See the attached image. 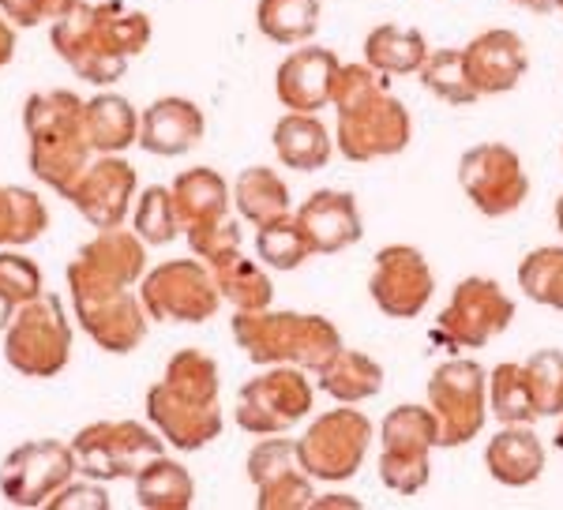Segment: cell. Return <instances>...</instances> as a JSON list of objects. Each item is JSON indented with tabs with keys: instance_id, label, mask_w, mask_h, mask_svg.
Wrapping results in <instances>:
<instances>
[{
	"instance_id": "24",
	"label": "cell",
	"mask_w": 563,
	"mask_h": 510,
	"mask_svg": "<svg viewBox=\"0 0 563 510\" xmlns=\"http://www.w3.org/2000/svg\"><path fill=\"white\" fill-rule=\"evenodd\" d=\"M485 466L496 485L530 488L544 473V443L530 424H504L485 446Z\"/></svg>"
},
{
	"instance_id": "1",
	"label": "cell",
	"mask_w": 563,
	"mask_h": 510,
	"mask_svg": "<svg viewBox=\"0 0 563 510\" xmlns=\"http://www.w3.org/2000/svg\"><path fill=\"white\" fill-rule=\"evenodd\" d=\"M151 34V15L135 12L124 0H102V4L79 0L65 20L49 26V45L79 79L106 87L117 84L129 60L147 49Z\"/></svg>"
},
{
	"instance_id": "27",
	"label": "cell",
	"mask_w": 563,
	"mask_h": 510,
	"mask_svg": "<svg viewBox=\"0 0 563 510\" xmlns=\"http://www.w3.org/2000/svg\"><path fill=\"white\" fill-rule=\"evenodd\" d=\"M316 379H320L323 395H331L334 402L357 406V402H368V398H376L379 390H384V364L372 361L368 353L346 350V345H342V350L334 353L320 372H316Z\"/></svg>"
},
{
	"instance_id": "50",
	"label": "cell",
	"mask_w": 563,
	"mask_h": 510,
	"mask_svg": "<svg viewBox=\"0 0 563 510\" xmlns=\"http://www.w3.org/2000/svg\"><path fill=\"white\" fill-rule=\"evenodd\" d=\"M552 440H556V446L563 451V421H560V428H556V435H552Z\"/></svg>"
},
{
	"instance_id": "40",
	"label": "cell",
	"mask_w": 563,
	"mask_h": 510,
	"mask_svg": "<svg viewBox=\"0 0 563 510\" xmlns=\"http://www.w3.org/2000/svg\"><path fill=\"white\" fill-rule=\"evenodd\" d=\"M42 293V270L20 252H0V331L12 323L26 300Z\"/></svg>"
},
{
	"instance_id": "45",
	"label": "cell",
	"mask_w": 563,
	"mask_h": 510,
	"mask_svg": "<svg viewBox=\"0 0 563 510\" xmlns=\"http://www.w3.org/2000/svg\"><path fill=\"white\" fill-rule=\"evenodd\" d=\"M49 507L53 510H71V507H90V510H106L109 507V499H106V491L98 488V485H65L57 491V496L49 499Z\"/></svg>"
},
{
	"instance_id": "26",
	"label": "cell",
	"mask_w": 563,
	"mask_h": 510,
	"mask_svg": "<svg viewBox=\"0 0 563 510\" xmlns=\"http://www.w3.org/2000/svg\"><path fill=\"white\" fill-rule=\"evenodd\" d=\"M331 151H334V140L316 113H294V109H289L275 124V154L282 166L316 173L331 162Z\"/></svg>"
},
{
	"instance_id": "38",
	"label": "cell",
	"mask_w": 563,
	"mask_h": 510,
	"mask_svg": "<svg viewBox=\"0 0 563 510\" xmlns=\"http://www.w3.org/2000/svg\"><path fill=\"white\" fill-rule=\"evenodd\" d=\"M421 84L429 87V95H435L440 102L448 106H474L477 102V90L470 84L466 76V60H462V49H435L429 53L424 68L417 71Z\"/></svg>"
},
{
	"instance_id": "28",
	"label": "cell",
	"mask_w": 563,
	"mask_h": 510,
	"mask_svg": "<svg viewBox=\"0 0 563 510\" xmlns=\"http://www.w3.org/2000/svg\"><path fill=\"white\" fill-rule=\"evenodd\" d=\"M174 199H177L180 222H185V233L230 218V185H225L222 173L207 166L180 173L174 180Z\"/></svg>"
},
{
	"instance_id": "31",
	"label": "cell",
	"mask_w": 563,
	"mask_h": 510,
	"mask_svg": "<svg viewBox=\"0 0 563 510\" xmlns=\"http://www.w3.org/2000/svg\"><path fill=\"white\" fill-rule=\"evenodd\" d=\"M87 140L98 154H121L140 143V113L121 95H95L87 102Z\"/></svg>"
},
{
	"instance_id": "5",
	"label": "cell",
	"mask_w": 563,
	"mask_h": 510,
	"mask_svg": "<svg viewBox=\"0 0 563 510\" xmlns=\"http://www.w3.org/2000/svg\"><path fill=\"white\" fill-rule=\"evenodd\" d=\"M233 342L249 353L252 364H294L305 372H320L342 350V334L331 319L312 312H238Z\"/></svg>"
},
{
	"instance_id": "33",
	"label": "cell",
	"mask_w": 563,
	"mask_h": 510,
	"mask_svg": "<svg viewBox=\"0 0 563 510\" xmlns=\"http://www.w3.org/2000/svg\"><path fill=\"white\" fill-rule=\"evenodd\" d=\"M233 203H238L244 222H252L260 230V225L289 214V188L275 169L252 166L241 169V177L233 180Z\"/></svg>"
},
{
	"instance_id": "47",
	"label": "cell",
	"mask_w": 563,
	"mask_h": 510,
	"mask_svg": "<svg viewBox=\"0 0 563 510\" xmlns=\"http://www.w3.org/2000/svg\"><path fill=\"white\" fill-rule=\"evenodd\" d=\"M511 4L526 8V12H538V15H549V12H556V0H511Z\"/></svg>"
},
{
	"instance_id": "37",
	"label": "cell",
	"mask_w": 563,
	"mask_h": 510,
	"mask_svg": "<svg viewBox=\"0 0 563 510\" xmlns=\"http://www.w3.org/2000/svg\"><path fill=\"white\" fill-rule=\"evenodd\" d=\"M256 252H260V259L267 263V267H275V270H297L308 255H316L312 241H308V233H305V225L297 222V214H286V218H278V222L260 225Z\"/></svg>"
},
{
	"instance_id": "18",
	"label": "cell",
	"mask_w": 563,
	"mask_h": 510,
	"mask_svg": "<svg viewBox=\"0 0 563 510\" xmlns=\"http://www.w3.org/2000/svg\"><path fill=\"white\" fill-rule=\"evenodd\" d=\"M249 480L256 485L260 510H305L312 507V477L301 466L294 440H263L249 454Z\"/></svg>"
},
{
	"instance_id": "6",
	"label": "cell",
	"mask_w": 563,
	"mask_h": 510,
	"mask_svg": "<svg viewBox=\"0 0 563 510\" xmlns=\"http://www.w3.org/2000/svg\"><path fill=\"white\" fill-rule=\"evenodd\" d=\"M68 289L76 315L84 323V331L102 345L106 353H132L135 345L147 339V308L132 293V286H117L98 275H90L87 267H79L76 259L68 263Z\"/></svg>"
},
{
	"instance_id": "51",
	"label": "cell",
	"mask_w": 563,
	"mask_h": 510,
	"mask_svg": "<svg viewBox=\"0 0 563 510\" xmlns=\"http://www.w3.org/2000/svg\"><path fill=\"white\" fill-rule=\"evenodd\" d=\"M556 8H560V12H563V0H556Z\"/></svg>"
},
{
	"instance_id": "16",
	"label": "cell",
	"mask_w": 563,
	"mask_h": 510,
	"mask_svg": "<svg viewBox=\"0 0 563 510\" xmlns=\"http://www.w3.org/2000/svg\"><path fill=\"white\" fill-rule=\"evenodd\" d=\"M76 454L68 443L34 440L0 462V491L12 507H49V499L71 480Z\"/></svg>"
},
{
	"instance_id": "44",
	"label": "cell",
	"mask_w": 563,
	"mask_h": 510,
	"mask_svg": "<svg viewBox=\"0 0 563 510\" xmlns=\"http://www.w3.org/2000/svg\"><path fill=\"white\" fill-rule=\"evenodd\" d=\"M76 4L79 0H0V15L15 26H42L65 20Z\"/></svg>"
},
{
	"instance_id": "14",
	"label": "cell",
	"mask_w": 563,
	"mask_h": 510,
	"mask_svg": "<svg viewBox=\"0 0 563 510\" xmlns=\"http://www.w3.org/2000/svg\"><path fill=\"white\" fill-rule=\"evenodd\" d=\"M372 446V421L361 409H331L297 440L301 466L312 480H350Z\"/></svg>"
},
{
	"instance_id": "4",
	"label": "cell",
	"mask_w": 563,
	"mask_h": 510,
	"mask_svg": "<svg viewBox=\"0 0 563 510\" xmlns=\"http://www.w3.org/2000/svg\"><path fill=\"white\" fill-rule=\"evenodd\" d=\"M87 102L71 90H38L23 106V127L31 140V173L57 196H68L71 185L90 166L87 140Z\"/></svg>"
},
{
	"instance_id": "21",
	"label": "cell",
	"mask_w": 563,
	"mask_h": 510,
	"mask_svg": "<svg viewBox=\"0 0 563 510\" xmlns=\"http://www.w3.org/2000/svg\"><path fill=\"white\" fill-rule=\"evenodd\" d=\"M339 68H342V60L334 57V49L301 45V49H294L278 64V76H275L278 102L286 109H294V113H316V109L331 106V90H334Z\"/></svg>"
},
{
	"instance_id": "36",
	"label": "cell",
	"mask_w": 563,
	"mask_h": 510,
	"mask_svg": "<svg viewBox=\"0 0 563 510\" xmlns=\"http://www.w3.org/2000/svg\"><path fill=\"white\" fill-rule=\"evenodd\" d=\"M49 225L45 203L31 188L0 185V248H23Z\"/></svg>"
},
{
	"instance_id": "42",
	"label": "cell",
	"mask_w": 563,
	"mask_h": 510,
	"mask_svg": "<svg viewBox=\"0 0 563 510\" xmlns=\"http://www.w3.org/2000/svg\"><path fill=\"white\" fill-rule=\"evenodd\" d=\"M522 364L541 417H563V350H538Z\"/></svg>"
},
{
	"instance_id": "30",
	"label": "cell",
	"mask_w": 563,
	"mask_h": 510,
	"mask_svg": "<svg viewBox=\"0 0 563 510\" xmlns=\"http://www.w3.org/2000/svg\"><path fill=\"white\" fill-rule=\"evenodd\" d=\"M211 275L222 289V300H230L238 312H260V308H271V297H275V286L263 275V267L249 255H241V248L218 255V259L207 263Z\"/></svg>"
},
{
	"instance_id": "7",
	"label": "cell",
	"mask_w": 563,
	"mask_h": 510,
	"mask_svg": "<svg viewBox=\"0 0 563 510\" xmlns=\"http://www.w3.org/2000/svg\"><path fill=\"white\" fill-rule=\"evenodd\" d=\"M4 357L26 379H53L71 357V323L53 293L26 300L4 326Z\"/></svg>"
},
{
	"instance_id": "35",
	"label": "cell",
	"mask_w": 563,
	"mask_h": 510,
	"mask_svg": "<svg viewBox=\"0 0 563 510\" xmlns=\"http://www.w3.org/2000/svg\"><path fill=\"white\" fill-rule=\"evenodd\" d=\"M256 26L278 45H305L320 31V0H260Z\"/></svg>"
},
{
	"instance_id": "32",
	"label": "cell",
	"mask_w": 563,
	"mask_h": 510,
	"mask_svg": "<svg viewBox=\"0 0 563 510\" xmlns=\"http://www.w3.org/2000/svg\"><path fill=\"white\" fill-rule=\"evenodd\" d=\"M135 503L143 510H188L196 499V480L180 462L166 458H151L147 466L135 473Z\"/></svg>"
},
{
	"instance_id": "15",
	"label": "cell",
	"mask_w": 563,
	"mask_h": 510,
	"mask_svg": "<svg viewBox=\"0 0 563 510\" xmlns=\"http://www.w3.org/2000/svg\"><path fill=\"white\" fill-rule=\"evenodd\" d=\"M459 185L485 218L515 214L530 196L519 154L504 143H477L459 158Z\"/></svg>"
},
{
	"instance_id": "23",
	"label": "cell",
	"mask_w": 563,
	"mask_h": 510,
	"mask_svg": "<svg viewBox=\"0 0 563 510\" xmlns=\"http://www.w3.org/2000/svg\"><path fill=\"white\" fill-rule=\"evenodd\" d=\"M297 222L305 225L316 255H334L365 236L357 199H353L350 191H334V188L312 191V196L297 207Z\"/></svg>"
},
{
	"instance_id": "10",
	"label": "cell",
	"mask_w": 563,
	"mask_h": 510,
	"mask_svg": "<svg viewBox=\"0 0 563 510\" xmlns=\"http://www.w3.org/2000/svg\"><path fill=\"white\" fill-rule=\"evenodd\" d=\"M140 300L162 323H203L222 304V289L199 259H169L140 278Z\"/></svg>"
},
{
	"instance_id": "39",
	"label": "cell",
	"mask_w": 563,
	"mask_h": 510,
	"mask_svg": "<svg viewBox=\"0 0 563 510\" xmlns=\"http://www.w3.org/2000/svg\"><path fill=\"white\" fill-rule=\"evenodd\" d=\"M132 225L147 244H169V241H174V236L185 230L180 211H177V199H174V188H162V185L143 188V196L135 199Z\"/></svg>"
},
{
	"instance_id": "13",
	"label": "cell",
	"mask_w": 563,
	"mask_h": 510,
	"mask_svg": "<svg viewBox=\"0 0 563 510\" xmlns=\"http://www.w3.org/2000/svg\"><path fill=\"white\" fill-rule=\"evenodd\" d=\"M429 409L440 421V446H462L488 421V376L477 361H448L429 379Z\"/></svg>"
},
{
	"instance_id": "19",
	"label": "cell",
	"mask_w": 563,
	"mask_h": 510,
	"mask_svg": "<svg viewBox=\"0 0 563 510\" xmlns=\"http://www.w3.org/2000/svg\"><path fill=\"white\" fill-rule=\"evenodd\" d=\"M65 199H71V207H76L95 230H117V225H124V218L132 211L135 169L121 154H102V158L90 162L84 169V177L71 185Z\"/></svg>"
},
{
	"instance_id": "11",
	"label": "cell",
	"mask_w": 563,
	"mask_h": 510,
	"mask_svg": "<svg viewBox=\"0 0 563 510\" xmlns=\"http://www.w3.org/2000/svg\"><path fill=\"white\" fill-rule=\"evenodd\" d=\"M308 409H312V382L305 379V368L271 364L241 387L233 417L252 435H282L305 421Z\"/></svg>"
},
{
	"instance_id": "41",
	"label": "cell",
	"mask_w": 563,
	"mask_h": 510,
	"mask_svg": "<svg viewBox=\"0 0 563 510\" xmlns=\"http://www.w3.org/2000/svg\"><path fill=\"white\" fill-rule=\"evenodd\" d=\"M519 286L530 300L563 312V248H538L522 259Z\"/></svg>"
},
{
	"instance_id": "49",
	"label": "cell",
	"mask_w": 563,
	"mask_h": 510,
	"mask_svg": "<svg viewBox=\"0 0 563 510\" xmlns=\"http://www.w3.org/2000/svg\"><path fill=\"white\" fill-rule=\"evenodd\" d=\"M556 225H560V233H563V196L556 199Z\"/></svg>"
},
{
	"instance_id": "2",
	"label": "cell",
	"mask_w": 563,
	"mask_h": 510,
	"mask_svg": "<svg viewBox=\"0 0 563 510\" xmlns=\"http://www.w3.org/2000/svg\"><path fill=\"white\" fill-rule=\"evenodd\" d=\"M331 106L339 109L334 147L350 162L395 158L410 147L413 121L410 109L387 90V76L368 64H342L334 76Z\"/></svg>"
},
{
	"instance_id": "43",
	"label": "cell",
	"mask_w": 563,
	"mask_h": 510,
	"mask_svg": "<svg viewBox=\"0 0 563 510\" xmlns=\"http://www.w3.org/2000/svg\"><path fill=\"white\" fill-rule=\"evenodd\" d=\"M241 241H244V233H241V222L233 214L222 218V222H214V225H199V230H188V244H192V252L203 263H211V259H218V255L241 248Z\"/></svg>"
},
{
	"instance_id": "12",
	"label": "cell",
	"mask_w": 563,
	"mask_h": 510,
	"mask_svg": "<svg viewBox=\"0 0 563 510\" xmlns=\"http://www.w3.org/2000/svg\"><path fill=\"white\" fill-rule=\"evenodd\" d=\"M515 300L493 278H462L435 319V339L451 350H481L511 326Z\"/></svg>"
},
{
	"instance_id": "3",
	"label": "cell",
	"mask_w": 563,
	"mask_h": 510,
	"mask_svg": "<svg viewBox=\"0 0 563 510\" xmlns=\"http://www.w3.org/2000/svg\"><path fill=\"white\" fill-rule=\"evenodd\" d=\"M218 364L203 350H180L169 357L166 376L147 390V417L177 451H203L222 435L218 406Z\"/></svg>"
},
{
	"instance_id": "9",
	"label": "cell",
	"mask_w": 563,
	"mask_h": 510,
	"mask_svg": "<svg viewBox=\"0 0 563 510\" xmlns=\"http://www.w3.org/2000/svg\"><path fill=\"white\" fill-rule=\"evenodd\" d=\"M76 466L90 480H124L135 477L151 458L166 454V440L140 421H95L79 428L71 440Z\"/></svg>"
},
{
	"instance_id": "17",
	"label": "cell",
	"mask_w": 563,
	"mask_h": 510,
	"mask_svg": "<svg viewBox=\"0 0 563 510\" xmlns=\"http://www.w3.org/2000/svg\"><path fill=\"white\" fill-rule=\"evenodd\" d=\"M372 304L390 319H417L435 293L432 267L413 244H390L376 252V267L368 278Z\"/></svg>"
},
{
	"instance_id": "46",
	"label": "cell",
	"mask_w": 563,
	"mask_h": 510,
	"mask_svg": "<svg viewBox=\"0 0 563 510\" xmlns=\"http://www.w3.org/2000/svg\"><path fill=\"white\" fill-rule=\"evenodd\" d=\"M12 57H15V31H12V23L0 15V68L12 64Z\"/></svg>"
},
{
	"instance_id": "48",
	"label": "cell",
	"mask_w": 563,
	"mask_h": 510,
	"mask_svg": "<svg viewBox=\"0 0 563 510\" xmlns=\"http://www.w3.org/2000/svg\"><path fill=\"white\" fill-rule=\"evenodd\" d=\"M312 507H353V510H357L361 503H357V499H350V496H327V499H312Z\"/></svg>"
},
{
	"instance_id": "20",
	"label": "cell",
	"mask_w": 563,
	"mask_h": 510,
	"mask_svg": "<svg viewBox=\"0 0 563 510\" xmlns=\"http://www.w3.org/2000/svg\"><path fill=\"white\" fill-rule=\"evenodd\" d=\"M462 60H466V76L481 98L515 90L526 68H530L526 42L507 26H493V31L477 34L470 45H462Z\"/></svg>"
},
{
	"instance_id": "34",
	"label": "cell",
	"mask_w": 563,
	"mask_h": 510,
	"mask_svg": "<svg viewBox=\"0 0 563 510\" xmlns=\"http://www.w3.org/2000/svg\"><path fill=\"white\" fill-rule=\"evenodd\" d=\"M488 413L499 424H533L541 417L538 398H533L530 376H526V364L504 361L488 376Z\"/></svg>"
},
{
	"instance_id": "25",
	"label": "cell",
	"mask_w": 563,
	"mask_h": 510,
	"mask_svg": "<svg viewBox=\"0 0 563 510\" xmlns=\"http://www.w3.org/2000/svg\"><path fill=\"white\" fill-rule=\"evenodd\" d=\"M79 267H87L90 275L117 281V286H140L143 267H147V241L140 233L129 230H98L95 241H87L76 255Z\"/></svg>"
},
{
	"instance_id": "8",
	"label": "cell",
	"mask_w": 563,
	"mask_h": 510,
	"mask_svg": "<svg viewBox=\"0 0 563 510\" xmlns=\"http://www.w3.org/2000/svg\"><path fill=\"white\" fill-rule=\"evenodd\" d=\"M384 451H379V480L395 496H417L429 488L432 451L440 446V421L424 406H395L384 417Z\"/></svg>"
},
{
	"instance_id": "29",
	"label": "cell",
	"mask_w": 563,
	"mask_h": 510,
	"mask_svg": "<svg viewBox=\"0 0 563 510\" xmlns=\"http://www.w3.org/2000/svg\"><path fill=\"white\" fill-rule=\"evenodd\" d=\"M429 42H424L421 31L413 26H398V23H384L372 26L365 38V64L376 68L379 76H417L429 60Z\"/></svg>"
},
{
	"instance_id": "22",
	"label": "cell",
	"mask_w": 563,
	"mask_h": 510,
	"mask_svg": "<svg viewBox=\"0 0 563 510\" xmlns=\"http://www.w3.org/2000/svg\"><path fill=\"white\" fill-rule=\"evenodd\" d=\"M203 135H207L203 109L177 95L151 102L140 117V147L147 154H158V158H180V154L196 151Z\"/></svg>"
}]
</instances>
